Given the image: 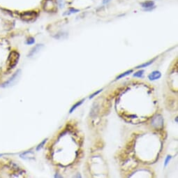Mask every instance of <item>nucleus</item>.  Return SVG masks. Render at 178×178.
<instances>
[{"label":"nucleus","mask_w":178,"mask_h":178,"mask_svg":"<svg viewBox=\"0 0 178 178\" xmlns=\"http://www.w3.org/2000/svg\"><path fill=\"white\" fill-rule=\"evenodd\" d=\"M21 74H22V71H21L20 69H18L13 75H12V77H10L9 80H7L6 82H5L4 83L1 84V87L3 88H6L15 85V84L18 82L19 79L20 78Z\"/></svg>","instance_id":"obj_1"},{"label":"nucleus","mask_w":178,"mask_h":178,"mask_svg":"<svg viewBox=\"0 0 178 178\" xmlns=\"http://www.w3.org/2000/svg\"><path fill=\"white\" fill-rule=\"evenodd\" d=\"M19 57H20V54L18 52L13 51L11 52L8 56V69L13 68L16 66L19 60Z\"/></svg>","instance_id":"obj_2"},{"label":"nucleus","mask_w":178,"mask_h":178,"mask_svg":"<svg viewBox=\"0 0 178 178\" xmlns=\"http://www.w3.org/2000/svg\"><path fill=\"white\" fill-rule=\"evenodd\" d=\"M151 125L156 128H161L163 125V119L161 114H156L151 120Z\"/></svg>","instance_id":"obj_3"},{"label":"nucleus","mask_w":178,"mask_h":178,"mask_svg":"<svg viewBox=\"0 0 178 178\" xmlns=\"http://www.w3.org/2000/svg\"><path fill=\"white\" fill-rule=\"evenodd\" d=\"M37 16L36 13L35 12H26V13H23L22 15V19L24 21L26 22H31V21H34Z\"/></svg>","instance_id":"obj_4"},{"label":"nucleus","mask_w":178,"mask_h":178,"mask_svg":"<svg viewBox=\"0 0 178 178\" xmlns=\"http://www.w3.org/2000/svg\"><path fill=\"white\" fill-rule=\"evenodd\" d=\"M55 5L52 0H47L45 2L44 5V9L46 10L47 11H53L55 10Z\"/></svg>","instance_id":"obj_5"},{"label":"nucleus","mask_w":178,"mask_h":178,"mask_svg":"<svg viewBox=\"0 0 178 178\" xmlns=\"http://www.w3.org/2000/svg\"><path fill=\"white\" fill-rule=\"evenodd\" d=\"M161 77V72L158 71H154L149 74L148 75V78L150 80H156L159 79Z\"/></svg>","instance_id":"obj_6"},{"label":"nucleus","mask_w":178,"mask_h":178,"mask_svg":"<svg viewBox=\"0 0 178 178\" xmlns=\"http://www.w3.org/2000/svg\"><path fill=\"white\" fill-rule=\"evenodd\" d=\"M43 47V44H38V45H36V46L31 49L30 52L28 54V57H32V56H34L35 54H36L37 52H38V51H40V49H41Z\"/></svg>","instance_id":"obj_7"},{"label":"nucleus","mask_w":178,"mask_h":178,"mask_svg":"<svg viewBox=\"0 0 178 178\" xmlns=\"http://www.w3.org/2000/svg\"><path fill=\"white\" fill-rule=\"evenodd\" d=\"M20 157L24 158V159H27V158H30L31 157H34V153L32 151H25V152L22 153L20 155Z\"/></svg>","instance_id":"obj_8"},{"label":"nucleus","mask_w":178,"mask_h":178,"mask_svg":"<svg viewBox=\"0 0 178 178\" xmlns=\"http://www.w3.org/2000/svg\"><path fill=\"white\" fill-rule=\"evenodd\" d=\"M154 1H147L141 3V6L143 7V8H146V9H147V8H151V7L154 6Z\"/></svg>","instance_id":"obj_9"},{"label":"nucleus","mask_w":178,"mask_h":178,"mask_svg":"<svg viewBox=\"0 0 178 178\" xmlns=\"http://www.w3.org/2000/svg\"><path fill=\"white\" fill-rule=\"evenodd\" d=\"M84 101V99H82V100H81V101H78V102H77V103H75V105H73V106L71 107V110H70V111H69V112H70V113H72V112H73V111L75 110V109L77 108V107H79V106H80V105L81 104H82V103H83V101Z\"/></svg>","instance_id":"obj_10"},{"label":"nucleus","mask_w":178,"mask_h":178,"mask_svg":"<svg viewBox=\"0 0 178 178\" xmlns=\"http://www.w3.org/2000/svg\"><path fill=\"white\" fill-rule=\"evenodd\" d=\"M132 72H133V70H128V71H127L124 72V73H123L120 74V75H119V76H117V77H116V80H119V79L121 78V77L126 76V75H129L130 73H131Z\"/></svg>","instance_id":"obj_11"},{"label":"nucleus","mask_w":178,"mask_h":178,"mask_svg":"<svg viewBox=\"0 0 178 178\" xmlns=\"http://www.w3.org/2000/svg\"><path fill=\"white\" fill-rule=\"evenodd\" d=\"M154 61V59H152V60L148 61V62H146V63H144V64H142L141 65H140V66H138L136 67V68H144V67H147V66H149V65L153 63V61Z\"/></svg>","instance_id":"obj_12"},{"label":"nucleus","mask_w":178,"mask_h":178,"mask_svg":"<svg viewBox=\"0 0 178 178\" xmlns=\"http://www.w3.org/2000/svg\"><path fill=\"white\" fill-rule=\"evenodd\" d=\"M144 71V70H140V71H138V72L133 74V77H142V75H143Z\"/></svg>","instance_id":"obj_13"},{"label":"nucleus","mask_w":178,"mask_h":178,"mask_svg":"<svg viewBox=\"0 0 178 178\" xmlns=\"http://www.w3.org/2000/svg\"><path fill=\"white\" fill-rule=\"evenodd\" d=\"M46 140H47V139H45V140H43V141L41 142V143L40 144H39L38 145V147H36V151H38V150H40V149H41L42 147H43V145L45 143V142H46Z\"/></svg>","instance_id":"obj_14"},{"label":"nucleus","mask_w":178,"mask_h":178,"mask_svg":"<svg viewBox=\"0 0 178 178\" xmlns=\"http://www.w3.org/2000/svg\"><path fill=\"white\" fill-rule=\"evenodd\" d=\"M34 38H32V37H30V38H28V40H27V44H28V45H31V44L34 43Z\"/></svg>","instance_id":"obj_15"},{"label":"nucleus","mask_w":178,"mask_h":178,"mask_svg":"<svg viewBox=\"0 0 178 178\" xmlns=\"http://www.w3.org/2000/svg\"><path fill=\"white\" fill-rule=\"evenodd\" d=\"M76 12H78V10L71 8V9H70L69 10H68V11H67V13H64V15H70V14L73 13H76Z\"/></svg>","instance_id":"obj_16"},{"label":"nucleus","mask_w":178,"mask_h":178,"mask_svg":"<svg viewBox=\"0 0 178 178\" xmlns=\"http://www.w3.org/2000/svg\"><path fill=\"white\" fill-rule=\"evenodd\" d=\"M170 159H171V156H170V155L167 156V157H166V158H165V163H164L165 166H167V165L168 164L169 161H170Z\"/></svg>","instance_id":"obj_17"},{"label":"nucleus","mask_w":178,"mask_h":178,"mask_svg":"<svg viewBox=\"0 0 178 178\" xmlns=\"http://www.w3.org/2000/svg\"><path fill=\"white\" fill-rule=\"evenodd\" d=\"M102 90H103V89H99V90H98V91H96V92H94V94H92L90 96H89V98H90V99H91V98H93L95 96H96V95H97L98 94H99V93L101 92V91H102Z\"/></svg>","instance_id":"obj_18"},{"label":"nucleus","mask_w":178,"mask_h":178,"mask_svg":"<svg viewBox=\"0 0 178 178\" xmlns=\"http://www.w3.org/2000/svg\"><path fill=\"white\" fill-rule=\"evenodd\" d=\"M110 1V0H103V3H108Z\"/></svg>","instance_id":"obj_19"}]
</instances>
